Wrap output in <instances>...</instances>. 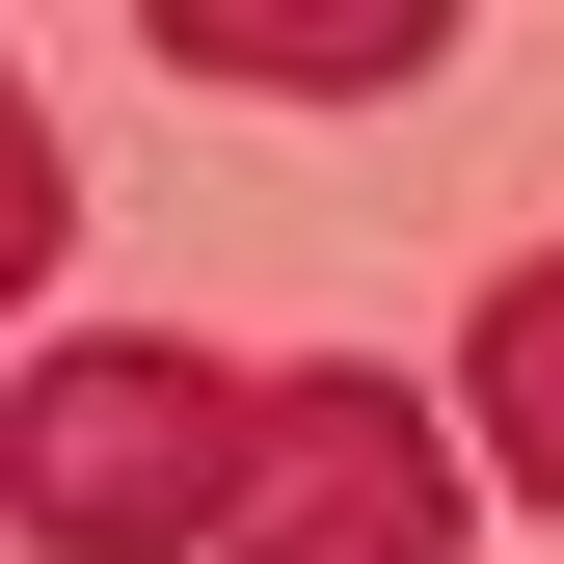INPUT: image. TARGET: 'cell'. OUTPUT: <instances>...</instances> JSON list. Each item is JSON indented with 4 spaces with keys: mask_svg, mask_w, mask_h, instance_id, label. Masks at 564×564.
<instances>
[{
    "mask_svg": "<svg viewBox=\"0 0 564 564\" xmlns=\"http://www.w3.org/2000/svg\"><path fill=\"white\" fill-rule=\"evenodd\" d=\"M269 484V377L188 323H54L0 377V538L28 564H216Z\"/></svg>",
    "mask_w": 564,
    "mask_h": 564,
    "instance_id": "6da1fadb",
    "label": "cell"
},
{
    "mask_svg": "<svg viewBox=\"0 0 564 564\" xmlns=\"http://www.w3.org/2000/svg\"><path fill=\"white\" fill-rule=\"evenodd\" d=\"M216 564H457V431H431V377H377V349L269 377V484H242Z\"/></svg>",
    "mask_w": 564,
    "mask_h": 564,
    "instance_id": "7a4b0ae2",
    "label": "cell"
},
{
    "mask_svg": "<svg viewBox=\"0 0 564 564\" xmlns=\"http://www.w3.org/2000/svg\"><path fill=\"white\" fill-rule=\"evenodd\" d=\"M162 54H188V82H269V108H349V82L403 108L457 28H431V0H162Z\"/></svg>",
    "mask_w": 564,
    "mask_h": 564,
    "instance_id": "3957f363",
    "label": "cell"
},
{
    "mask_svg": "<svg viewBox=\"0 0 564 564\" xmlns=\"http://www.w3.org/2000/svg\"><path fill=\"white\" fill-rule=\"evenodd\" d=\"M457 431L511 457L538 511H564V242H538V269H511V296H484V323H457Z\"/></svg>",
    "mask_w": 564,
    "mask_h": 564,
    "instance_id": "277c9868",
    "label": "cell"
},
{
    "mask_svg": "<svg viewBox=\"0 0 564 564\" xmlns=\"http://www.w3.org/2000/svg\"><path fill=\"white\" fill-rule=\"evenodd\" d=\"M54 242H82V188H54V108H28V82H0V323H28V296H54Z\"/></svg>",
    "mask_w": 564,
    "mask_h": 564,
    "instance_id": "5b68a950",
    "label": "cell"
}]
</instances>
